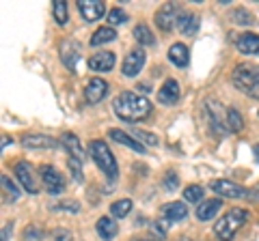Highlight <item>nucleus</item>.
<instances>
[{
  "label": "nucleus",
  "instance_id": "obj_1",
  "mask_svg": "<svg viewBox=\"0 0 259 241\" xmlns=\"http://www.w3.org/2000/svg\"><path fill=\"white\" fill-rule=\"evenodd\" d=\"M112 110H115V114L119 118L136 123V120H143L151 114V103L147 97H143L139 93L123 91V93L117 95L115 101H112Z\"/></svg>",
  "mask_w": 259,
  "mask_h": 241
},
{
  "label": "nucleus",
  "instance_id": "obj_2",
  "mask_svg": "<svg viewBox=\"0 0 259 241\" xmlns=\"http://www.w3.org/2000/svg\"><path fill=\"white\" fill-rule=\"evenodd\" d=\"M231 80L244 95H248V97H253V99H259V67L257 65L242 63V65L233 69Z\"/></svg>",
  "mask_w": 259,
  "mask_h": 241
},
{
  "label": "nucleus",
  "instance_id": "obj_3",
  "mask_svg": "<svg viewBox=\"0 0 259 241\" xmlns=\"http://www.w3.org/2000/svg\"><path fill=\"white\" fill-rule=\"evenodd\" d=\"M246 220H248L246 209H231V211H227L214 226L216 237L221 241H231L233 237H236V232L244 226Z\"/></svg>",
  "mask_w": 259,
  "mask_h": 241
},
{
  "label": "nucleus",
  "instance_id": "obj_4",
  "mask_svg": "<svg viewBox=\"0 0 259 241\" xmlns=\"http://www.w3.org/2000/svg\"><path fill=\"white\" fill-rule=\"evenodd\" d=\"M89 151H91V157H93L95 166L100 168L110 181H115L119 176V168H117V162H115V155H112V151L108 149V144L104 140H93L91 144H89Z\"/></svg>",
  "mask_w": 259,
  "mask_h": 241
},
{
  "label": "nucleus",
  "instance_id": "obj_5",
  "mask_svg": "<svg viewBox=\"0 0 259 241\" xmlns=\"http://www.w3.org/2000/svg\"><path fill=\"white\" fill-rule=\"evenodd\" d=\"M13 172H15V176H18L20 186L26 190L28 194H39V190H41V186H39L41 176L35 174V170H32V166L28 162H18L13 166Z\"/></svg>",
  "mask_w": 259,
  "mask_h": 241
},
{
  "label": "nucleus",
  "instance_id": "obj_6",
  "mask_svg": "<svg viewBox=\"0 0 259 241\" xmlns=\"http://www.w3.org/2000/svg\"><path fill=\"white\" fill-rule=\"evenodd\" d=\"M180 15H182L180 7H177L175 3H166V5H162L160 9L156 11V15H153V22H156V26L160 30L168 33V30H173L177 26V20H180Z\"/></svg>",
  "mask_w": 259,
  "mask_h": 241
},
{
  "label": "nucleus",
  "instance_id": "obj_7",
  "mask_svg": "<svg viewBox=\"0 0 259 241\" xmlns=\"http://www.w3.org/2000/svg\"><path fill=\"white\" fill-rule=\"evenodd\" d=\"M209 188H212L221 198H236V200L250 198V192L244 186H240V183H233L229 179H214L212 183H209Z\"/></svg>",
  "mask_w": 259,
  "mask_h": 241
},
{
  "label": "nucleus",
  "instance_id": "obj_8",
  "mask_svg": "<svg viewBox=\"0 0 259 241\" xmlns=\"http://www.w3.org/2000/svg\"><path fill=\"white\" fill-rule=\"evenodd\" d=\"M39 176H41V183H44V188H46L48 194L59 196L61 192L65 190V181H63V176H61V172L56 170L54 166L44 164L41 168H39Z\"/></svg>",
  "mask_w": 259,
  "mask_h": 241
},
{
  "label": "nucleus",
  "instance_id": "obj_9",
  "mask_svg": "<svg viewBox=\"0 0 259 241\" xmlns=\"http://www.w3.org/2000/svg\"><path fill=\"white\" fill-rule=\"evenodd\" d=\"M203 112L209 120V125H212V130L218 134V136H225L229 132V127H227V120L221 116V103L214 101V99H205V106H203Z\"/></svg>",
  "mask_w": 259,
  "mask_h": 241
},
{
  "label": "nucleus",
  "instance_id": "obj_10",
  "mask_svg": "<svg viewBox=\"0 0 259 241\" xmlns=\"http://www.w3.org/2000/svg\"><path fill=\"white\" fill-rule=\"evenodd\" d=\"M108 95V84L102 78H91L84 86V99L89 103H100Z\"/></svg>",
  "mask_w": 259,
  "mask_h": 241
},
{
  "label": "nucleus",
  "instance_id": "obj_11",
  "mask_svg": "<svg viewBox=\"0 0 259 241\" xmlns=\"http://www.w3.org/2000/svg\"><path fill=\"white\" fill-rule=\"evenodd\" d=\"M145 65V52L143 50H130L125 54V61H123V76L127 78H136L141 74V69Z\"/></svg>",
  "mask_w": 259,
  "mask_h": 241
},
{
  "label": "nucleus",
  "instance_id": "obj_12",
  "mask_svg": "<svg viewBox=\"0 0 259 241\" xmlns=\"http://www.w3.org/2000/svg\"><path fill=\"white\" fill-rule=\"evenodd\" d=\"M115 61L117 56L104 50V52H95L91 58H89V67H91V71H100V74H106V71H110L112 67H115Z\"/></svg>",
  "mask_w": 259,
  "mask_h": 241
},
{
  "label": "nucleus",
  "instance_id": "obj_13",
  "mask_svg": "<svg viewBox=\"0 0 259 241\" xmlns=\"http://www.w3.org/2000/svg\"><path fill=\"white\" fill-rule=\"evenodd\" d=\"M24 149H56L61 140L52 138V136H41V134H28L22 138Z\"/></svg>",
  "mask_w": 259,
  "mask_h": 241
},
{
  "label": "nucleus",
  "instance_id": "obj_14",
  "mask_svg": "<svg viewBox=\"0 0 259 241\" xmlns=\"http://www.w3.org/2000/svg\"><path fill=\"white\" fill-rule=\"evenodd\" d=\"M78 9L87 22H95L104 15L106 7H104L102 0H78Z\"/></svg>",
  "mask_w": 259,
  "mask_h": 241
},
{
  "label": "nucleus",
  "instance_id": "obj_15",
  "mask_svg": "<svg viewBox=\"0 0 259 241\" xmlns=\"http://www.w3.org/2000/svg\"><path fill=\"white\" fill-rule=\"evenodd\" d=\"M78 58H80V43L71 41V39L63 41V45H61V61H63V65L67 67L69 71H76Z\"/></svg>",
  "mask_w": 259,
  "mask_h": 241
},
{
  "label": "nucleus",
  "instance_id": "obj_16",
  "mask_svg": "<svg viewBox=\"0 0 259 241\" xmlns=\"http://www.w3.org/2000/svg\"><path fill=\"white\" fill-rule=\"evenodd\" d=\"M177 99H180V84H177V80L171 78L158 91V101L164 103V106H175Z\"/></svg>",
  "mask_w": 259,
  "mask_h": 241
},
{
  "label": "nucleus",
  "instance_id": "obj_17",
  "mask_svg": "<svg viewBox=\"0 0 259 241\" xmlns=\"http://www.w3.org/2000/svg\"><path fill=\"white\" fill-rule=\"evenodd\" d=\"M236 47H238L240 54H246V56L259 54V35H255V33H242L236 39Z\"/></svg>",
  "mask_w": 259,
  "mask_h": 241
},
{
  "label": "nucleus",
  "instance_id": "obj_18",
  "mask_svg": "<svg viewBox=\"0 0 259 241\" xmlns=\"http://www.w3.org/2000/svg\"><path fill=\"white\" fill-rule=\"evenodd\" d=\"M168 61L173 63L175 67H186L190 63V50H188V45H184L182 41L180 43H173L171 47H168Z\"/></svg>",
  "mask_w": 259,
  "mask_h": 241
},
{
  "label": "nucleus",
  "instance_id": "obj_19",
  "mask_svg": "<svg viewBox=\"0 0 259 241\" xmlns=\"http://www.w3.org/2000/svg\"><path fill=\"white\" fill-rule=\"evenodd\" d=\"M199 18L194 13H190V11H182V15H180V20H177V28L182 30V35H186V37H194L199 33Z\"/></svg>",
  "mask_w": 259,
  "mask_h": 241
},
{
  "label": "nucleus",
  "instance_id": "obj_20",
  "mask_svg": "<svg viewBox=\"0 0 259 241\" xmlns=\"http://www.w3.org/2000/svg\"><path fill=\"white\" fill-rule=\"evenodd\" d=\"M108 138L110 140H115V142H119V144H123V147H127V149H132V151H136V153H145V147L139 142V140H134L130 134H125L123 130H108Z\"/></svg>",
  "mask_w": 259,
  "mask_h": 241
},
{
  "label": "nucleus",
  "instance_id": "obj_21",
  "mask_svg": "<svg viewBox=\"0 0 259 241\" xmlns=\"http://www.w3.org/2000/svg\"><path fill=\"white\" fill-rule=\"evenodd\" d=\"M223 207V200L221 198H209V200H203V203H199V209H197V218L201 222H207L212 220L214 215L218 213V209Z\"/></svg>",
  "mask_w": 259,
  "mask_h": 241
},
{
  "label": "nucleus",
  "instance_id": "obj_22",
  "mask_svg": "<svg viewBox=\"0 0 259 241\" xmlns=\"http://www.w3.org/2000/svg\"><path fill=\"white\" fill-rule=\"evenodd\" d=\"M95 228H97V235H100L102 239H106V241H110L112 237H117V232H119L115 220H112V215H104V218H100L97 224H95Z\"/></svg>",
  "mask_w": 259,
  "mask_h": 241
},
{
  "label": "nucleus",
  "instance_id": "obj_23",
  "mask_svg": "<svg viewBox=\"0 0 259 241\" xmlns=\"http://www.w3.org/2000/svg\"><path fill=\"white\" fill-rule=\"evenodd\" d=\"M61 144L69 151V155H71V157H74V159H80V162H82L84 151H82V144H80L78 136L69 134V132H67V134H63V136H61Z\"/></svg>",
  "mask_w": 259,
  "mask_h": 241
},
{
  "label": "nucleus",
  "instance_id": "obj_24",
  "mask_svg": "<svg viewBox=\"0 0 259 241\" xmlns=\"http://www.w3.org/2000/svg\"><path fill=\"white\" fill-rule=\"evenodd\" d=\"M162 213H164L166 220L180 222V220H184L186 215H188V207H186L182 200H177V203H168V205L162 207Z\"/></svg>",
  "mask_w": 259,
  "mask_h": 241
},
{
  "label": "nucleus",
  "instance_id": "obj_25",
  "mask_svg": "<svg viewBox=\"0 0 259 241\" xmlns=\"http://www.w3.org/2000/svg\"><path fill=\"white\" fill-rule=\"evenodd\" d=\"M115 39H117V30L115 28H112V26H102V28H97L95 33L91 35L89 43H91L93 47H97V45H104V43L115 41Z\"/></svg>",
  "mask_w": 259,
  "mask_h": 241
},
{
  "label": "nucleus",
  "instance_id": "obj_26",
  "mask_svg": "<svg viewBox=\"0 0 259 241\" xmlns=\"http://www.w3.org/2000/svg\"><path fill=\"white\" fill-rule=\"evenodd\" d=\"M132 37H134L141 45H153V43H156V37H153L151 28L147 26V24H136L134 30H132Z\"/></svg>",
  "mask_w": 259,
  "mask_h": 241
},
{
  "label": "nucleus",
  "instance_id": "obj_27",
  "mask_svg": "<svg viewBox=\"0 0 259 241\" xmlns=\"http://www.w3.org/2000/svg\"><path fill=\"white\" fill-rule=\"evenodd\" d=\"M225 120H227L229 132H242V130H244V118H242V114L236 108H229L225 112Z\"/></svg>",
  "mask_w": 259,
  "mask_h": 241
},
{
  "label": "nucleus",
  "instance_id": "obj_28",
  "mask_svg": "<svg viewBox=\"0 0 259 241\" xmlns=\"http://www.w3.org/2000/svg\"><path fill=\"white\" fill-rule=\"evenodd\" d=\"M229 18H231L233 24H238V26H250V24L255 22L253 13H250L248 9H244V7H236V9L231 11Z\"/></svg>",
  "mask_w": 259,
  "mask_h": 241
},
{
  "label": "nucleus",
  "instance_id": "obj_29",
  "mask_svg": "<svg viewBox=\"0 0 259 241\" xmlns=\"http://www.w3.org/2000/svg\"><path fill=\"white\" fill-rule=\"evenodd\" d=\"M130 209H132V200L130 198L115 200V203L110 205V215L112 218H125V215L130 213Z\"/></svg>",
  "mask_w": 259,
  "mask_h": 241
},
{
  "label": "nucleus",
  "instance_id": "obj_30",
  "mask_svg": "<svg viewBox=\"0 0 259 241\" xmlns=\"http://www.w3.org/2000/svg\"><path fill=\"white\" fill-rule=\"evenodd\" d=\"M184 198L188 200V203H203V188L192 183V186L184 190Z\"/></svg>",
  "mask_w": 259,
  "mask_h": 241
},
{
  "label": "nucleus",
  "instance_id": "obj_31",
  "mask_svg": "<svg viewBox=\"0 0 259 241\" xmlns=\"http://www.w3.org/2000/svg\"><path fill=\"white\" fill-rule=\"evenodd\" d=\"M0 186H3L5 194L9 196V200H18V198H20V190L15 188V183H13L7 174H0Z\"/></svg>",
  "mask_w": 259,
  "mask_h": 241
},
{
  "label": "nucleus",
  "instance_id": "obj_32",
  "mask_svg": "<svg viewBox=\"0 0 259 241\" xmlns=\"http://www.w3.org/2000/svg\"><path fill=\"white\" fill-rule=\"evenodd\" d=\"M52 11H54V20L59 22L61 26H65V24H67V5H65L63 0H56L52 5Z\"/></svg>",
  "mask_w": 259,
  "mask_h": 241
},
{
  "label": "nucleus",
  "instance_id": "obj_33",
  "mask_svg": "<svg viewBox=\"0 0 259 241\" xmlns=\"http://www.w3.org/2000/svg\"><path fill=\"white\" fill-rule=\"evenodd\" d=\"M67 166H69V172H71V176H74V181H82L84 176H82V162L80 159H74V157H69V162H67Z\"/></svg>",
  "mask_w": 259,
  "mask_h": 241
},
{
  "label": "nucleus",
  "instance_id": "obj_34",
  "mask_svg": "<svg viewBox=\"0 0 259 241\" xmlns=\"http://www.w3.org/2000/svg\"><path fill=\"white\" fill-rule=\"evenodd\" d=\"M125 20H127V13H125L123 9H112V11L108 13V22H110L112 28L119 26V24H123Z\"/></svg>",
  "mask_w": 259,
  "mask_h": 241
},
{
  "label": "nucleus",
  "instance_id": "obj_35",
  "mask_svg": "<svg viewBox=\"0 0 259 241\" xmlns=\"http://www.w3.org/2000/svg\"><path fill=\"white\" fill-rule=\"evenodd\" d=\"M177 183H180V179H177L175 172H166L164 179H162V186H164L166 192H175L177 190Z\"/></svg>",
  "mask_w": 259,
  "mask_h": 241
},
{
  "label": "nucleus",
  "instance_id": "obj_36",
  "mask_svg": "<svg viewBox=\"0 0 259 241\" xmlns=\"http://www.w3.org/2000/svg\"><path fill=\"white\" fill-rule=\"evenodd\" d=\"M134 136H139V138H143V140L147 142V144H151V147H156V144H158V138H156V136H153V134H149V132L136 130V132H134Z\"/></svg>",
  "mask_w": 259,
  "mask_h": 241
},
{
  "label": "nucleus",
  "instance_id": "obj_37",
  "mask_svg": "<svg viewBox=\"0 0 259 241\" xmlns=\"http://www.w3.org/2000/svg\"><path fill=\"white\" fill-rule=\"evenodd\" d=\"M39 237H44V232H41V230H37L35 226H30L28 232H24V239H26V241H30V239H39Z\"/></svg>",
  "mask_w": 259,
  "mask_h": 241
},
{
  "label": "nucleus",
  "instance_id": "obj_38",
  "mask_svg": "<svg viewBox=\"0 0 259 241\" xmlns=\"http://www.w3.org/2000/svg\"><path fill=\"white\" fill-rule=\"evenodd\" d=\"M54 241H71V232H67V230H54Z\"/></svg>",
  "mask_w": 259,
  "mask_h": 241
},
{
  "label": "nucleus",
  "instance_id": "obj_39",
  "mask_svg": "<svg viewBox=\"0 0 259 241\" xmlns=\"http://www.w3.org/2000/svg\"><path fill=\"white\" fill-rule=\"evenodd\" d=\"M54 209H59V211H61V209H67V211H71V213H78V205L76 203H63V205H56Z\"/></svg>",
  "mask_w": 259,
  "mask_h": 241
},
{
  "label": "nucleus",
  "instance_id": "obj_40",
  "mask_svg": "<svg viewBox=\"0 0 259 241\" xmlns=\"http://www.w3.org/2000/svg\"><path fill=\"white\" fill-rule=\"evenodd\" d=\"M9 230H11V226H9V224H5V226H3V241H7V235H9Z\"/></svg>",
  "mask_w": 259,
  "mask_h": 241
},
{
  "label": "nucleus",
  "instance_id": "obj_41",
  "mask_svg": "<svg viewBox=\"0 0 259 241\" xmlns=\"http://www.w3.org/2000/svg\"><path fill=\"white\" fill-rule=\"evenodd\" d=\"M139 91H141V93H149V91H151V88H149L147 84H141V86H139Z\"/></svg>",
  "mask_w": 259,
  "mask_h": 241
},
{
  "label": "nucleus",
  "instance_id": "obj_42",
  "mask_svg": "<svg viewBox=\"0 0 259 241\" xmlns=\"http://www.w3.org/2000/svg\"><path fill=\"white\" fill-rule=\"evenodd\" d=\"M7 144H11V138H9V136H3V149L7 147Z\"/></svg>",
  "mask_w": 259,
  "mask_h": 241
},
{
  "label": "nucleus",
  "instance_id": "obj_43",
  "mask_svg": "<svg viewBox=\"0 0 259 241\" xmlns=\"http://www.w3.org/2000/svg\"><path fill=\"white\" fill-rule=\"evenodd\" d=\"M253 151H255V155H257V159H259V144H255Z\"/></svg>",
  "mask_w": 259,
  "mask_h": 241
},
{
  "label": "nucleus",
  "instance_id": "obj_44",
  "mask_svg": "<svg viewBox=\"0 0 259 241\" xmlns=\"http://www.w3.org/2000/svg\"><path fill=\"white\" fill-rule=\"evenodd\" d=\"M134 241H147V239H134Z\"/></svg>",
  "mask_w": 259,
  "mask_h": 241
},
{
  "label": "nucleus",
  "instance_id": "obj_45",
  "mask_svg": "<svg viewBox=\"0 0 259 241\" xmlns=\"http://www.w3.org/2000/svg\"><path fill=\"white\" fill-rule=\"evenodd\" d=\"M257 114H259V112H257Z\"/></svg>",
  "mask_w": 259,
  "mask_h": 241
}]
</instances>
